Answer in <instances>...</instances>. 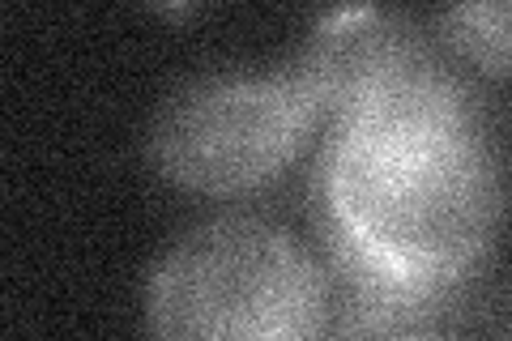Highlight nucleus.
I'll list each match as a JSON object with an SVG mask.
<instances>
[{
	"mask_svg": "<svg viewBox=\"0 0 512 341\" xmlns=\"http://www.w3.org/2000/svg\"><path fill=\"white\" fill-rule=\"evenodd\" d=\"M320 209L342 286L453 299L487 261L504 218L500 158L461 81L333 124Z\"/></svg>",
	"mask_w": 512,
	"mask_h": 341,
	"instance_id": "nucleus-1",
	"label": "nucleus"
},
{
	"mask_svg": "<svg viewBox=\"0 0 512 341\" xmlns=\"http://www.w3.org/2000/svg\"><path fill=\"white\" fill-rule=\"evenodd\" d=\"M329 290L282 226L214 218L163 252L146 282L154 337L295 341L325 329Z\"/></svg>",
	"mask_w": 512,
	"mask_h": 341,
	"instance_id": "nucleus-2",
	"label": "nucleus"
},
{
	"mask_svg": "<svg viewBox=\"0 0 512 341\" xmlns=\"http://www.w3.org/2000/svg\"><path fill=\"white\" fill-rule=\"evenodd\" d=\"M312 124L316 107L295 69L205 73L158 107L150 162L197 197H248L299 158Z\"/></svg>",
	"mask_w": 512,
	"mask_h": 341,
	"instance_id": "nucleus-3",
	"label": "nucleus"
},
{
	"mask_svg": "<svg viewBox=\"0 0 512 341\" xmlns=\"http://www.w3.org/2000/svg\"><path fill=\"white\" fill-rule=\"evenodd\" d=\"M316 120L346 124L440 86L453 73L402 9L380 0H342L312 26L295 64Z\"/></svg>",
	"mask_w": 512,
	"mask_h": 341,
	"instance_id": "nucleus-4",
	"label": "nucleus"
},
{
	"mask_svg": "<svg viewBox=\"0 0 512 341\" xmlns=\"http://www.w3.org/2000/svg\"><path fill=\"white\" fill-rule=\"evenodd\" d=\"M440 39L474 73L512 81V0H444Z\"/></svg>",
	"mask_w": 512,
	"mask_h": 341,
	"instance_id": "nucleus-5",
	"label": "nucleus"
},
{
	"mask_svg": "<svg viewBox=\"0 0 512 341\" xmlns=\"http://www.w3.org/2000/svg\"><path fill=\"white\" fill-rule=\"evenodd\" d=\"M448 329V295H410V290L346 286L338 333L350 337H427Z\"/></svg>",
	"mask_w": 512,
	"mask_h": 341,
	"instance_id": "nucleus-6",
	"label": "nucleus"
},
{
	"mask_svg": "<svg viewBox=\"0 0 512 341\" xmlns=\"http://www.w3.org/2000/svg\"><path fill=\"white\" fill-rule=\"evenodd\" d=\"M154 13H163V18H184V13L197 9V0H150Z\"/></svg>",
	"mask_w": 512,
	"mask_h": 341,
	"instance_id": "nucleus-7",
	"label": "nucleus"
}]
</instances>
